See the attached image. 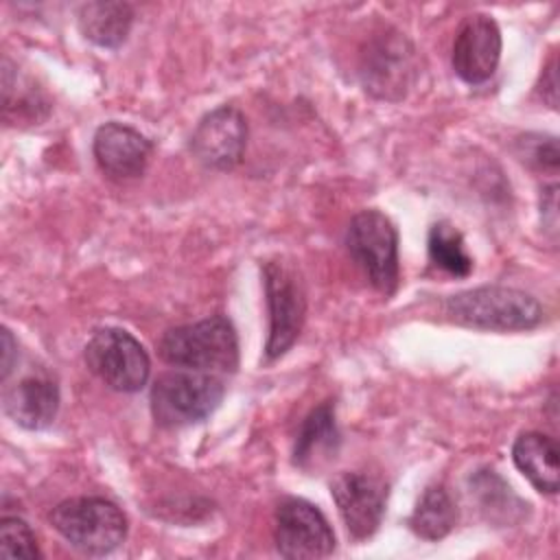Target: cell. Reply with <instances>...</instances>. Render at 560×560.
Returning <instances> with one entry per match:
<instances>
[{"label": "cell", "mask_w": 560, "mask_h": 560, "mask_svg": "<svg viewBox=\"0 0 560 560\" xmlns=\"http://www.w3.org/2000/svg\"><path fill=\"white\" fill-rule=\"evenodd\" d=\"M262 278L269 311L265 354L273 361L282 357L300 337L306 315V289L298 267L282 258L267 260L262 265Z\"/></svg>", "instance_id": "obj_7"}, {"label": "cell", "mask_w": 560, "mask_h": 560, "mask_svg": "<svg viewBox=\"0 0 560 560\" xmlns=\"http://www.w3.org/2000/svg\"><path fill=\"white\" fill-rule=\"evenodd\" d=\"M472 486H475V494L481 501V508L490 514V518L499 516L503 523L512 521L510 508H505V501H516V497L510 490V486L503 483L501 477H497L492 470L490 472L486 470L475 477Z\"/></svg>", "instance_id": "obj_22"}, {"label": "cell", "mask_w": 560, "mask_h": 560, "mask_svg": "<svg viewBox=\"0 0 560 560\" xmlns=\"http://www.w3.org/2000/svg\"><path fill=\"white\" fill-rule=\"evenodd\" d=\"M273 542L282 558H326L335 551V534L317 505L300 497H287L273 514Z\"/></svg>", "instance_id": "obj_9"}, {"label": "cell", "mask_w": 560, "mask_h": 560, "mask_svg": "<svg viewBox=\"0 0 560 560\" xmlns=\"http://www.w3.org/2000/svg\"><path fill=\"white\" fill-rule=\"evenodd\" d=\"M85 365L107 387L125 394L140 392L147 385L151 361L142 343L122 328L96 330L83 352Z\"/></svg>", "instance_id": "obj_8"}, {"label": "cell", "mask_w": 560, "mask_h": 560, "mask_svg": "<svg viewBox=\"0 0 560 560\" xmlns=\"http://www.w3.org/2000/svg\"><path fill=\"white\" fill-rule=\"evenodd\" d=\"M50 525L85 556H107L127 536V516L103 497L66 499L50 512Z\"/></svg>", "instance_id": "obj_3"}, {"label": "cell", "mask_w": 560, "mask_h": 560, "mask_svg": "<svg viewBox=\"0 0 560 560\" xmlns=\"http://www.w3.org/2000/svg\"><path fill=\"white\" fill-rule=\"evenodd\" d=\"M92 151L105 175L114 179H136L147 171L153 144L133 127L112 120L96 129Z\"/></svg>", "instance_id": "obj_13"}, {"label": "cell", "mask_w": 560, "mask_h": 560, "mask_svg": "<svg viewBox=\"0 0 560 560\" xmlns=\"http://www.w3.org/2000/svg\"><path fill=\"white\" fill-rule=\"evenodd\" d=\"M501 59V31L499 24L486 13H472L457 26L451 63L455 74L468 83H486Z\"/></svg>", "instance_id": "obj_12"}, {"label": "cell", "mask_w": 560, "mask_h": 560, "mask_svg": "<svg viewBox=\"0 0 560 560\" xmlns=\"http://www.w3.org/2000/svg\"><path fill=\"white\" fill-rule=\"evenodd\" d=\"M427 249L431 262L451 276L466 278L472 271V258L464 247V236L446 221L431 225Z\"/></svg>", "instance_id": "obj_20"}, {"label": "cell", "mask_w": 560, "mask_h": 560, "mask_svg": "<svg viewBox=\"0 0 560 560\" xmlns=\"http://www.w3.org/2000/svg\"><path fill=\"white\" fill-rule=\"evenodd\" d=\"M247 144L245 116L232 107L221 105L208 112L190 136V151L206 168L232 171L238 166Z\"/></svg>", "instance_id": "obj_11"}, {"label": "cell", "mask_w": 560, "mask_h": 560, "mask_svg": "<svg viewBox=\"0 0 560 560\" xmlns=\"http://www.w3.org/2000/svg\"><path fill=\"white\" fill-rule=\"evenodd\" d=\"M444 313L459 326L497 332L529 330L542 322V306L534 295L501 284L459 291L444 300Z\"/></svg>", "instance_id": "obj_2"}, {"label": "cell", "mask_w": 560, "mask_h": 560, "mask_svg": "<svg viewBox=\"0 0 560 560\" xmlns=\"http://www.w3.org/2000/svg\"><path fill=\"white\" fill-rule=\"evenodd\" d=\"M518 158L542 173H558L560 166V151L558 140L553 136H540V133H527L518 138Z\"/></svg>", "instance_id": "obj_23"}, {"label": "cell", "mask_w": 560, "mask_h": 560, "mask_svg": "<svg viewBox=\"0 0 560 560\" xmlns=\"http://www.w3.org/2000/svg\"><path fill=\"white\" fill-rule=\"evenodd\" d=\"M77 22L83 37L92 44L101 48H118L129 37L133 24V9L131 4L118 0L85 2L79 7Z\"/></svg>", "instance_id": "obj_17"}, {"label": "cell", "mask_w": 560, "mask_h": 560, "mask_svg": "<svg viewBox=\"0 0 560 560\" xmlns=\"http://www.w3.org/2000/svg\"><path fill=\"white\" fill-rule=\"evenodd\" d=\"M164 363L208 374H232L238 368V337L232 322L212 315L166 330L158 343Z\"/></svg>", "instance_id": "obj_1"}, {"label": "cell", "mask_w": 560, "mask_h": 560, "mask_svg": "<svg viewBox=\"0 0 560 560\" xmlns=\"http://www.w3.org/2000/svg\"><path fill=\"white\" fill-rule=\"evenodd\" d=\"M225 385L221 376L197 370H173L151 387V413L160 427L177 429L206 420L221 402Z\"/></svg>", "instance_id": "obj_4"}, {"label": "cell", "mask_w": 560, "mask_h": 560, "mask_svg": "<svg viewBox=\"0 0 560 560\" xmlns=\"http://www.w3.org/2000/svg\"><path fill=\"white\" fill-rule=\"evenodd\" d=\"M556 57L549 61V66L542 70V77H540V85H538V92L542 96V101L549 105V107H558V70H556Z\"/></svg>", "instance_id": "obj_25"}, {"label": "cell", "mask_w": 560, "mask_h": 560, "mask_svg": "<svg viewBox=\"0 0 560 560\" xmlns=\"http://www.w3.org/2000/svg\"><path fill=\"white\" fill-rule=\"evenodd\" d=\"M0 556L2 558H42L37 538L26 521L20 516H4L0 521Z\"/></svg>", "instance_id": "obj_21"}, {"label": "cell", "mask_w": 560, "mask_h": 560, "mask_svg": "<svg viewBox=\"0 0 560 560\" xmlns=\"http://www.w3.org/2000/svg\"><path fill=\"white\" fill-rule=\"evenodd\" d=\"M339 444L341 435L335 420V405L326 400L302 420L293 444V464L306 472L319 470L335 459Z\"/></svg>", "instance_id": "obj_15"}, {"label": "cell", "mask_w": 560, "mask_h": 560, "mask_svg": "<svg viewBox=\"0 0 560 560\" xmlns=\"http://www.w3.org/2000/svg\"><path fill=\"white\" fill-rule=\"evenodd\" d=\"M330 492L339 516L354 540L370 538L385 514L387 505V483L368 472H341L332 479Z\"/></svg>", "instance_id": "obj_10"}, {"label": "cell", "mask_w": 560, "mask_h": 560, "mask_svg": "<svg viewBox=\"0 0 560 560\" xmlns=\"http://www.w3.org/2000/svg\"><path fill=\"white\" fill-rule=\"evenodd\" d=\"M15 350H18V343L11 335L9 328H2V381H7V376L11 374L13 370V357H15Z\"/></svg>", "instance_id": "obj_26"}, {"label": "cell", "mask_w": 560, "mask_h": 560, "mask_svg": "<svg viewBox=\"0 0 560 560\" xmlns=\"http://www.w3.org/2000/svg\"><path fill=\"white\" fill-rule=\"evenodd\" d=\"M540 217H542L545 230H549L551 236H556V232H558V186L556 184H551L542 190Z\"/></svg>", "instance_id": "obj_24"}, {"label": "cell", "mask_w": 560, "mask_h": 560, "mask_svg": "<svg viewBox=\"0 0 560 560\" xmlns=\"http://www.w3.org/2000/svg\"><path fill=\"white\" fill-rule=\"evenodd\" d=\"M2 409L24 429H46L55 422L59 411V387L48 376H26L4 392Z\"/></svg>", "instance_id": "obj_14"}, {"label": "cell", "mask_w": 560, "mask_h": 560, "mask_svg": "<svg viewBox=\"0 0 560 560\" xmlns=\"http://www.w3.org/2000/svg\"><path fill=\"white\" fill-rule=\"evenodd\" d=\"M48 114V101L33 88L24 83L18 68L9 59L2 61V118L7 125L35 122Z\"/></svg>", "instance_id": "obj_19"}, {"label": "cell", "mask_w": 560, "mask_h": 560, "mask_svg": "<svg viewBox=\"0 0 560 560\" xmlns=\"http://www.w3.org/2000/svg\"><path fill=\"white\" fill-rule=\"evenodd\" d=\"M346 245L354 262L363 269L370 284L383 295L398 287V232L381 210L357 212L346 232Z\"/></svg>", "instance_id": "obj_6"}, {"label": "cell", "mask_w": 560, "mask_h": 560, "mask_svg": "<svg viewBox=\"0 0 560 560\" xmlns=\"http://www.w3.org/2000/svg\"><path fill=\"white\" fill-rule=\"evenodd\" d=\"M514 466L529 479V483L545 494H556L560 488V451L553 438L527 431L512 444Z\"/></svg>", "instance_id": "obj_16"}, {"label": "cell", "mask_w": 560, "mask_h": 560, "mask_svg": "<svg viewBox=\"0 0 560 560\" xmlns=\"http://www.w3.org/2000/svg\"><path fill=\"white\" fill-rule=\"evenodd\" d=\"M455 523L457 508L442 483L429 486L409 516L411 532L424 540H442L444 536L451 534Z\"/></svg>", "instance_id": "obj_18"}, {"label": "cell", "mask_w": 560, "mask_h": 560, "mask_svg": "<svg viewBox=\"0 0 560 560\" xmlns=\"http://www.w3.org/2000/svg\"><path fill=\"white\" fill-rule=\"evenodd\" d=\"M416 48L396 28L374 33L359 52L363 90L381 101H402L416 79Z\"/></svg>", "instance_id": "obj_5"}]
</instances>
